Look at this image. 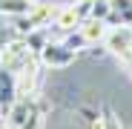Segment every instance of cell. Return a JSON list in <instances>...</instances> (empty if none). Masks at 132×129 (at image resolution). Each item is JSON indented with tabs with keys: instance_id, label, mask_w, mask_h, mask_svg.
I'll list each match as a JSON object with an SVG mask.
<instances>
[{
	"instance_id": "7a4b0ae2",
	"label": "cell",
	"mask_w": 132,
	"mask_h": 129,
	"mask_svg": "<svg viewBox=\"0 0 132 129\" xmlns=\"http://www.w3.org/2000/svg\"><path fill=\"white\" fill-rule=\"evenodd\" d=\"M75 55H78V52H72L63 40H49L46 46L40 49V55H37V57H40V63H43V66L63 69V66H69V63L75 60Z\"/></svg>"
},
{
	"instance_id": "3957f363",
	"label": "cell",
	"mask_w": 132,
	"mask_h": 129,
	"mask_svg": "<svg viewBox=\"0 0 132 129\" xmlns=\"http://www.w3.org/2000/svg\"><path fill=\"white\" fill-rule=\"evenodd\" d=\"M78 32L83 35L86 46H98V43H103L106 35H109V20H95V17H89V20H83V23H80Z\"/></svg>"
},
{
	"instance_id": "8992f818",
	"label": "cell",
	"mask_w": 132,
	"mask_h": 129,
	"mask_svg": "<svg viewBox=\"0 0 132 129\" xmlns=\"http://www.w3.org/2000/svg\"><path fill=\"white\" fill-rule=\"evenodd\" d=\"M40 126H43V109H40V103H37V112H35L23 126H20V129H40Z\"/></svg>"
},
{
	"instance_id": "6da1fadb",
	"label": "cell",
	"mask_w": 132,
	"mask_h": 129,
	"mask_svg": "<svg viewBox=\"0 0 132 129\" xmlns=\"http://www.w3.org/2000/svg\"><path fill=\"white\" fill-rule=\"evenodd\" d=\"M35 60H37V52L29 46V40L20 37V35L3 46V69H9L12 75H17L20 69H26Z\"/></svg>"
},
{
	"instance_id": "52a82bcc",
	"label": "cell",
	"mask_w": 132,
	"mask_h": 129,
	"mask_svg": "<svg viewBox=\"0 0 132 129\" xmlns=\"http://www.w3.org/2000/svg\"><path fill=\"white\" fill-rule=\"evenodd\" d=\"M103 129H121L118 118H115V115H106V123H103Z\"/></svg>"
},
{
	"instance_id": "277c9868",
	"label": "cell",
	"mask_w": 132,
	"mask_h": 129,
	"mask_svg": "<svg viewBox=\"0 0 132 129\" xmlns=\"http://www.w3.org/2000/svg\"><path fill=\"white\" fill-rule=\"evenodd\" d=\"M17 100V83H14V75L9 69H3V63H0V109H9V106Z\"/></svg>"
},
{
	"instance_id": "ba28073f",
	"label": "cell",
	"mask_w": 132,
	"mask_h": 129,
	"mask_svg": "<svg viewBox=\"0 0 132 129\" xmlns=\"http://www.w3.org/2000/svg\"><path fill=\"white\" fill-rule=\"evenodd\" d=\"M0 63H3V46H0Z\"/></svg>"
},
{
	"instance_id": "5b68a950",
	"label": "cell",
	"mask_w": 132,
	"mask_h": 129,
	"mask_svg": "<svg viewBox=\"0 0 132 129\" xmlns=\"http://www.w3.org/2000/svg\"><path fill=\"white\" fill-rule=\"evenodd\" d=\"M92 17L95 20H109L112 17V0H92Z\"/></svg>"
}]
</instances>
